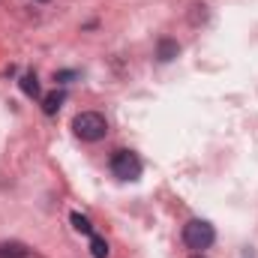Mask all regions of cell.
<instances>
[{"label": "cell", "instance_id": "6da1fadb", "mask_svg": "<svg viewBox=\"0 0 258 258\" xmlns=\"http://www.w3.org/2000/svg\"><path fill=\"white\" fill-rule=\"evenodd\" d=\"M72 132H75L81 141H99V138H105L108 123H105V117H102L99 111H81V114H75V120H72Z\"/></svg>", "mask_w": 258, "mask_h": 258}, {"label": "cell", "instance_id": "7a4b0ae2", "mask_svg": "<svg viewBox=\"0 0 258 258\" xmlns=\"http://www.w3.org/2000/svg\"><path fill=\"white\" fill-rule=\"evenodd\" d=\"M213 240H216V231L207 219H189L183 225V243L189 249H207Z\"/></svg>", "mask_w": 258, "mask_h": 258}, {"label": "cell", "instance_id": "3957f363", "mask_svg": "<svg viewBox=\"0 0 258 258\" xmlns=\"http://www.w3.org/2000/svg\"><path fill=\"white\" fill-rule=\"evenodd\" d=\"M111 174L120 180H138L141 177V159L132 150H117L111 156Z\"/></svg>", "mask_w": 258, "mask_h": 258}, {"label": "cell", "instance_id": "277c9868", "mask_svg": "<svg viewBox=\"0 0 258 258\" xmlns=\"http://www.w3.org/2000/svg\"><path fill=\"white\" fill-rule=\"evenodd\" d=\"M63 99H66L63 90H51V93L42 99V111H45V114H57V111H60V105H63Z\"/></svg>", "mask_w": 258, "mask_h": 258}, {"label": "cell", "instance_id": "5b68a950", "mask_svg": "<svg viewBox=\"0 0 258 258\" xmlns=\"http://www.w3.org/2000/svg\"><path fill=\"white\" fill-rule=\"evenodd\" d=\"M177 51H180V48H177V42H174V39H162V42H159V48H156V57H159L162 63H168V60H174V57H177Z\"/></svg>", "mask_w": 258, "mask_h": 258}, {"label": "cell", "instance_id": "8992f818", "mask_svg": "<svg viewBox=\"0 0 258 258\" xmlns=\"http://www.w3.org/2000/svg\"><path fill=\"white\" fill-rule=\"evenodd\" d=\"M30 249L24 243H0V258H27Z\"/></svg>", "mask_w": 258, "mask_h": 258}, {"label": "cell", "instance_id": "52a82bcc", "mask_svg": "<svg viewBox=\"0 0 258 258\" xmlns=\"http://www.w3.org/2000/svg\"><path fill=\"white\" fill-rule=\"evenodd\" d=\"M69 222H72V228H75V231H81V234H87V237L93 234V225H90V219H87V216H81L78 210H72V213H69Z\"/></svg>", "mask_w": 258, "mask_h": 258}, {"label": "cell", "instance_id": "ba28073f", "mask_svg": "<svg viewBox=\"0 0 258 258\" xmlns=\"http://www.w3.org/2000/svg\"><path fill=\"white\" fill-rule=\"evenodd\" d=\"M90 255L93 258H108V243L96 234H90Z\"/></svg>", "mask_w": 258, "mask_h": 258}, {"label": "cell", "instance_id": "9c48e42d", "mask_svg": "<svg viewBox=\"0 0 258 258\" xmlns=\"http://www.w3.org/2000/svg\"><path fill=\"white\" fill-rule=\"evenodd\" d=\"M21 90H24L27 96H39V81H36L33 72H27V75L21 78Z\"/></svg>", "mask_w": 258, "mask_h": 258}, {"label": "cell", "instance_id": "30bf717a", "mask_svg": "<svg viewBox=\"0 0 258 258\" xmlns=\"http://www.w3.org/2000/svg\"><path fill=\"white\" fill-rule=\"evenodd\" d=\"M192 258H204V255H192Z\"/></svg>", "mask_w": 258, "mask_h": 258}, {"label": "cell", "instance_id": "8fae6325", "mask_svg": "<svg viewBox=\"0 0 258 258\" xmlns=\"http://www.w3.org/2000/svg\"><path fill=\"white\" fill-rule=\"evenodd\" d=\"M39 3H45V0H39Z\"/></svg>", "mask_w": 258, "mask_h": 258}]
</instances>
